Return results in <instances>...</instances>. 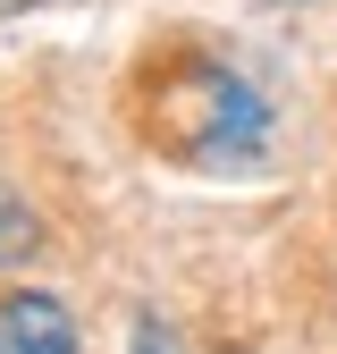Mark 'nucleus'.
Returning <instances> with one entry per match:
<instances>
[{
  "instance_id": "nucleus-4",
  "label": "nucleus",
  "mask_w": 337,
  "mask_h": 354,
  "mask_svg": "<svg viewBox=\"0 0 337 354\" xmlns=\"http://www.w3.org/2000/svg\"><path fill=\"white\" fill-rule=\"evenodd\" d=\"M135 354H186V346H177V329H160V321H144V329H135Z\"/></svg>"
},
{
  "instance_id": "nucleus-1",
  "label": "nucleus",
  "mask_w": 337,
  "mask_h": 354,
  "mask_svg": "<svg viewBox=\"0 0 337 354\" xmlns=\"http://www.w3.org/2000/svg\"><path fill=\"white\" fill-rule=\"evenodd\" d=\"M144 127L160 152H177L194 169H244L270 144V102L253 93V76L228 68L220 51H168L152 76Z\"/></svg>"
},
{
  "instance_id": "nucleus-5",
  "label": "nucleus",
  "mask_w": 337,
  "mask_h": 354,
  "mask_svg": "<svg viewBox=\"0 0 337 354\" xmlns=\"http://www.w3.org/2000/svg\"><path fill=\"white\" fill-rule=\"evenodd\" d=\"M0 9H34V0H0Z\"/></svg>"
},
{
  "instance_id": "nucleus-3",
  "label": "nucleus",
  "mask_w": 337,
  "mask_h": 354,
  "mask_svg": "<svg viewBox=\"0 0 337 354\" xmlns=\"http://www.w3.org/2000/svg\"><path fill=\"white\" fill-rule=\"evenodd\" d=\"M26 245H34V211H26V203H9V194H0V261H17Z\"/></svg>"
},
{
  "instance_id": "nucleus-2",
  "label": "nucleus",
  "mask_w": 337,
  "mask_h": 354,
  "mask_svg": "<svg viewBox=\"0 0 337 354\" xmlns=\"http://www.w3.org/2000/svg\"><path fill=\"white\" fill-rule=\"evenodd\" d=\"M0 354H76L68 304L42 295V287H9L0 295Z\"/></svg>"
}]
</instances>
